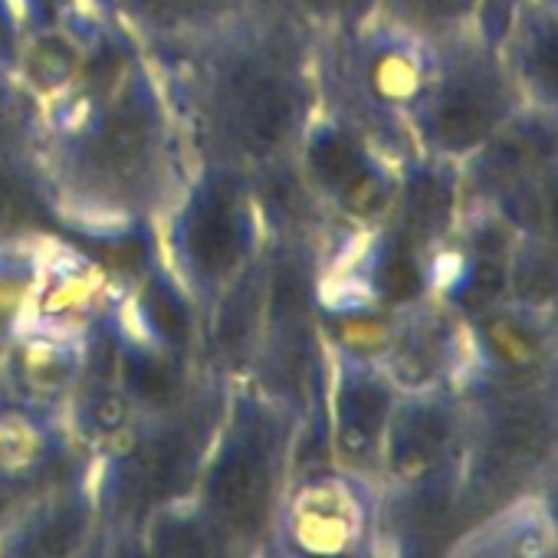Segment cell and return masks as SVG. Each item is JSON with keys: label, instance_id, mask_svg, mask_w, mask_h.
<instances>
[{"label": "cell", "instance_id": "obj_1", "mask_svg": "<svg viewBox=\"0 0 558 558\" xmlns=\"http://www.w3.org/2000/svg\"><path fill=\"white\" fill-rule=\"evenodd\" d=\"M316 34L283 0L246 4L204 37L145 50L194 161L263 171L296 158L319 112Z\"/></svg>", "mask_w": 558, "mask_h": 558}, {"label": "cell", "instance_id": "obj_2", "mask_svg": "<svg viewBox=\"0 0 558 558\" xmlns=\"http://www.w3.org/2000/svg\"><path fill=\"white\" fill-rule=\"evenodd\" d=\"M37 178L66 227L96 236L151 233L194 158L161 73L145 57L102 99L44 109Z\"/></svg>", "mask_w": 558, "mask_h": 558}, {"label": "cell", "instance_id": "obj_3", "mask_svg": "<svg viewBox=\"0 0 558 558\" xmlns=\"http://www.w3.org/2000/svg\"><path fill=\"white\" fill-rule=\"evenodd\" d=\"M296 424L300 417L290 408L250 381L230 385L191 499L240 555L269 542L279 499L290 486Z\"/></svg>", "mask_w": 558, "mask_h": 558}, {"label": "cell", "instance_id": "obj_4", "mask_svg": "<svg viewBox=\"0 0 558 558\" xmlns=\"http://www.w3.org/2000/svg\"><path fill=\"white\" fill-rule=\"evenodd\" d=\"M227 395L230 381L207 375L181 408L135 417L129 430L96 457V502L116 532H135L158 509L194 496Z\"/></svg>", "mask_w": 558, "mask_h": 558}, {"label": "cell", "instance_id": "obj_5", "mask_svg": "<svg viewBox=\"0 0 558 558\" xmlns=\"http://www.w3.org/2000/svg\"><path fill=\"white\" fill-rule=\"evenodd\" d=\"M434 47L381 24L319 34L313 47L319 109L372 138L395 165L417 155L408 119L424 93Z\"/></svg>", "mask_w": 558, "mask_h": 558}, {"label": "cell", "instance_id": "obj_6", "mask_svg": "<svg viewBox=\"0 0 558 558\" xmlns=\"http://www.w3.org/2000/svg\"><path fill=\"white\" fill-rule=\"evenodd\" d=\"M151 243L155 256L204 316L266 246V223L250 171L194 161L184 187L151 227Z\"/></svg>", "mask_w": 558, "mask_h": 558}, {"label": "cell", "instance_id": "obj_7", "mask_svg": "<svg viewBox=\"0 0 558 558\" xmlns=\"http://www.w3.org/2000/svg\"><path fill=\"white\" fill-rule=\"evenodd\" d=\"M319 236L266 233L263 329L243 378L296 417L326 401L329 381V345L319 326Z\"/></svg>", "mask_w": 558, "mask_h": 558}, {"label": "cell", "instance_id": "obj_8", "mask_svg": "<svg viewBox=\"0 0 558 558\" xmlns=\"http://www.w3.org/2000/svg\"><path fill=\"white\" fill-rule=\"evenodd\" d=\"M519 109H525V99L496 44L473 31L434 47L430 73L411 109L408 132L417 155L463 165Z\"/></svg>", "mask_w": 558, "mask_h": 558}, {"label": "cell", "instance_id": "obj_9", "mask_svg": "<svg viewBox=\"0 0 558 558\" xmlns=\"http://www.w3.org/2000/svg\"><path fill=\"white\" fill-rule=\"evenodd\" d=\"M381 483L339 466L290 476L269 545L276 558H372Z\"/></svg>", "mask_w": 558, "mask_h": 558}, {"label": "cell", "instance_id": "obj_10", "mask_svg": "<svg viewBox=\"0 0 558 558\" xmlns=\"http://www.w3.org/2000/svg\"><path fill=\"white\" fill-rule=\"evenodd\" d=\"M293 161L326 220L349 230L378 227L401 174V165H395L372 138L323 109L313 116Z\"/></svg>", "mask_w": 558, "mask_h": 558}, {"label": "cell", "instance_id": "obj_11", "mask_svg": "<svg viewBox=\"0 0 558 558\" xmlns=\"http://www.w3.org/2000/svg\"><path fill=\"white\" fill-rule=\"evenodd\" d=\"M463 496L515 483L548 463L555 447V385L470 398Z\"/></svg>", "mask_w": 558, "mask_h": 558}, {"label": "cell", "instance_id": "obj_12", "mask_svg": "<svg viewBox=\"0 0 558 558\" xmlns=\"http://www.w3.org/2000/svg\"><path fill=\"white\" fill-rule=\"evenodd\" d=\"M466 323V365L457 385L466 398L555 385V313L489 306Z\"/></svg>", "mask_w": 558, "mask_h": 558}, {"label": "cell", "instance_id": "obj_13", "mask_svg": "<svg viewBox=\"0 0 558 558\" xmlns=\"http://www.w3.org/2000/svg\"><path fill=\"white\" fill-rule=\"evenodd\" d=\"M470 417V398L457 388L404 391L385 430L378 483L411 486L447 473H463Z\"/></svg>", "mask_w": 558, "mask_h": 558}, {"label": "cell", "instance_id": "obj_14", "mask_svg": "<svg viewBox=\"0 0 558 558\" xmlns=\"http://www.w3.org/2000/svg\"><path fill=\"white\" fill-rule=\"evenodd\" d=\"M398 398V385L385 375V368L375 359L329 349L326 424L332 463L339 470L378 480L385 430Z\"/></svg>", "mask_w": 558, "mask_h": 558}, {"label": "cell", "instance_id": "obj_15", "mask_svg": "<svg viewBox=\"0 0 558 558\" xmlns=\"http://www.w3.org/2000/svg\"><path fill=\"white\" fill-rule=\"evenodd\" d=\"M93 457L73 440L63 411L40 408L0 391V506L86 473Z\"/></svg>", "mask_w": 558, "mask_h": 558}, {"label": "cell", "instance_id": "obj_16", "mask_svg": "<svg viewBox=\"0 0 558 558\" xmlns=\"http://www.w3.org/2000/svg\"><path fill=\"white\" fill-rule=\"evenodd\" d=\"M515 230L493 210H460L453 233L430 259L427 296L447 303L460 319H473L506 300Z\"/></svg>", "mask_w": 558, "mask_h": 558}, {"label": "cell", "instance_id": "obj_17", "mask_svg": "<svg viewBox=\"0 0 558 558\" xmlns=\"http://www.w3.org/2000/svg\"><path fill=\"white\" fill-rule=\"evenodd\" d=\"M122 287L125 283L119 276H112L83 250L44 243L17 329L86 339L109 316Z\"/></svg>", "mask_w": 558, "mask_h": 558}, {"label": "cell", "instance_id": "obj_18", "mask_svg": "<svg viewBox=\"0 0 558 558\" xmlns=\"http://www.w3.org/2000/svg\"><path fill=\"white\" fill-rule=\"evenodd\" d=\"M398 391L457 388L466 365V323L437 296H421L391 313L375 359Z\"/></svg>", "mask_w": 558, "mask_h": 558}, {"label": "cell", "instance_id": "obj_19", "mask_svg": "<svg viewBox=\"0 0 558 558\" xmlns=\"http://www.w3.org/2000/svg\"><path fill=\"white\" fill-rule=\"evenodd\" d=\"M548 168H558V112L525 106L460 165V207L489 210Z\"/></svg>", "mask_w": 558, "mask_h": 558}, {"label": "cell", "instance_id": "obj_20", "mask_svg": "<svg viewBox=\"0 0 558 558\" xmlns=\"http://www.w3.org/2000/svg\"><path fill=\"white\" fill-rule=\"evenodd\" d=\"M99 522L93 470H86L0 515V558H76Z\"/></svg>", "mask_w": 558, "mask_h": 558}, {"label": "cell", "instance_id": "obj_21", "mask_svg": "<svg viewBox=\"0 0 558 558\" xmlns=\"http://www.w3.org/2000/svg\"><path fill=\"white\" fill-rule=\"evenodd\" d=\"M263 300H266V246L201 316L197 359L207 375L223 378L230 385L246 378L263 329Z\"/></svg>", "mask_w": 558, "mask_h": 558}, {"label": "cell", "instance_id": "obj_22", "mask_svg": "<svg viewBox=\"0 0 558 558\" xmlns=\"http://www.w3.org/2000/svg\"><path fill=\"white\" fill-rule=\"evenodd\" d=\"M112 326H116L119 385L135 417L174 411L204 385L207 372L201 368L197 355L168 349L155 339H145L119 326L116 313H112Z\"/></svg>", "mask_w": 558, "mask_h": 558}, {"label": "cell", "instance_id": "obj_23", "mask_svg": "<svg viewBox=\"0 0 558 558\" xmlns=\"http://www.w3.org/2000/svg\"><path fill=\"white\" fill-rule=\"evenodd\" d=\"M83 349L86 339L17 329L0 352V391L63 411L83 368Z\"/></svg>", "mask_w": 558, "mask_h": 558}, {"label": "cell", "instance_id": "obj_24", "mask_svg": "<svg viewBox=\"0 0 558 558\" xmlns=\"http://www.w3.org/2000/svg\"><path fill=\"white\" fill-rule=\"evenodd\" d=\"M496 50L525 106L558 112V0H519Z\"/></svg>", "mask_w": 558, "mask_h": 558}, {"label": "cell", "instance_id": "obj_25", "mask_svg": "<svg viewBox=\"0 0 558 558\" xmlns=\"http://www.w3.org/2000/svg\"><path fill=\"white\" fill-rule=\"evenodd\" d=\"M440 558H555V512L538 493H515L453 535Z\"/></svg>", "mask_w": 558, "mask_h": 558}, {"label": "cell", "instance_id": "obj_26", "mask_svg": "<svg viewBox=\"0 0 558 558\" xmlns=\"http://www.w3.org/2000/svg\"><path fill=\"white\" fill-rule=\"evenodd\" d=\"M116 21L142 50L187 44L230 21L246 0H109Z\"/></svg>", "mask_w": 558, "mask_h": 558}, {"label": "cell", "instance_id": "obj_27", "mask_svg": "<svg viewBox=\"0 0 558 558\" xmlns=\"http://www.w3.org/2000/svg\"><path fill=\"white\" fill-rule=\"evenodd\" d=\"M125 535H132L138 558H243L194 499L158 509Z\"/></svg>", "mask_w": 558, "mask_h": 558}, {"label": "cell", "instance_id": "obj_28", "mask_svg": "<svg viewBox=\"0 0 558 558\" xmlns=\"http://www.w3.org/2000/svg\"><path fill=\"white\" fill-rule=\"evenodd\" d=\"M483 0H381L378 21L427 44L440 47L480 27Z\"/></svg>", "mask_w": 558, "mask_h": 558}, {"label": "cell", "instance_id": "obj_29", "mask_svg": "<svg viewBox=\"0 0 558 558\" xmlns=\"http://www.w3.org/2000/svg\"><path fill=\"white\" fill-rule=\"evenodd\" d=\"M53 220L37 171L0 158V246L47 240Z\"/></svg>", "mask_w": 558, "mask_h": 558}, {"label": "cell", "instance_id": "obj_30", "mask_svg": "<svg viewBox=\"0 0 558 558\" xmlns=\"http://www.w3.org/2000/svg\"><path fill=\"white\" fill-rule=\"evenodd\" d=\"M83 47L73 34L53 27V31H34L24 37L17 76L31 86V93L47 106L53 102L76 76Z\"/></svg>", "mask_w": 558, "mask_h": 558}, {"label": "cell", "instance_id": "obj_31", "mask_svg": "<svg viewBox=\"0 0 558 558\" xmlns=\"http://www.w3.org/2000/svg\"><path fill=\"white\" fill-rule=\"evenodd\" d=\"M506 300L525 310L555 313L558 306V240L515 233L509 256Z\"/></svg>", "mask_w": 558, "mask_h": 558}, {"label": "cell", "instance_id": "obj_32", "mask_svg": "<svg viewBox=\"0 0 558 558\" xmlns=\"http://www.w3.org/2000/svg\"><path fill=\"white\" fill-rule=\"evenodd\" d=\"M44 135V102L31 93V86L0 66V158L17 161L31 171L37 161V145Z\"/></svg>", "mask_w": 558, "mask_h": 558}, {"label": "cell", "instance_id": "obj_33", "mask_svg": "<svg viewBox=\"0 0 558 558\" xmlns=\"http://www.w3.org/2000/svg\"><path fill=\"white\" fill-rule=\"evenodd\" d=\"M489 210L499 214L515 233L558 240V168L542 171Z\"/></svg>", "mask_w": 558, "mask_h": 558}, {"label": "cell", "instance_id": "obj_34", "mask_svg": "<svg viewBox=\"0 0 558 558\" xmlns=\"http://www.w3.org/2000/svg\"><path fill=\"white\" fill-rule=\"evenodd\" d=\"M296 21H303L316 37L359 31L378 17L381 0H283Z\"/></svg>", "mask_w": 558, "mask_h": 558}, {"label": "cell", "instance_id": "obj_35", "mask_svg": "<svg viewBox=\"0 0 558 558\" xmlns=\"http://www.w3.org/2000/svg\"><path fill=\"white\" fill-rule=\"evenodd\" d=\"M519 0H483V11H480V34L493 44H499L506 24H509V14L515 11Z\"/></svg>", "mask_w": 558, "mask_h": 558}, {"label": "cell", "instance_id": "obj_36", "mask_svg": "<svg viewBox=\"0 0 558 558\" xmlns=\"http://www.w3.org/2000/svg\"><path fill=\"white\" fill-rule=\"evenodd\" d=\"M112 545H116V529L102 519L99 529L93 532V538L83 545V551L76 558H112Z\"/></svg>", "mask_w": 558, "mask_h": 558}]
</instances>
